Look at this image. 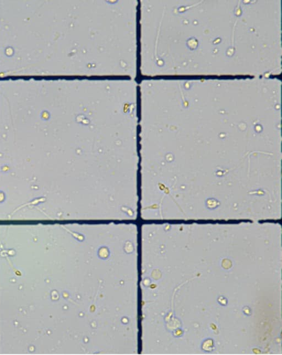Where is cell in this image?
I'll list each match as a JSON object with an SVG mask.
<instances>
[{
	"instance_id": "1",
	"label": "cell",
	"mask_w": 282,
	"mask_h": 355,
	"mask_svg": "<svg viewBox=\"0 0 282 355\" xmlns=\"http://www.w3.org/2000/svg\"><path fill=\"white\" fill-rule=\"evenodd\" d=\"M213 346L214 345H213V341L212 340H206L203 344V348L205 351H209L213 350Z\"/></svg>"
}]
</instances>
